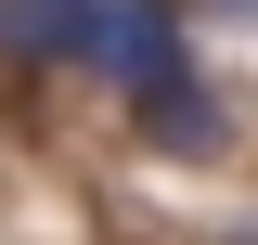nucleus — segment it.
<instances>
[{"instance_id": "obj_1", "label": "nucleus", "mask_w": 258, "mask_h": 245, "mask_svg": "<svg viewBox=\"0 0 258 245\" xmlns=\"http://www.w3.org/2000/svg\"><path fill=\"white\" fill-rule=\"evenodd\" d=\"M91 78H116L129 103H155L181 78V0H103L91 13Z\"/></svg>"}, {"instance_id": "obj_2", "label": "nucleus", "mask_w": 258, "mask_h": 245, "mask_svg": "<svg viewBox=\"0 0 258 245\" xmlns=\"http://www.w3.org/2000/svg\"><path fill=\"white\" fill-rule=\"evenodd\" d=\"M103 0H0V65H91Z\"/></svg>"}, {"instance_id": "obj_3", "label": "nucleus", "mask_w": 258, "mask_h": 245, "mask_svg": "<svg viewBox=\"0 0 258 245\" xmlns=\"http://www.w3.org/2000/svg\"><path fill=\"white\" fill-rule=\"evenodd\" d=\"M142 129H155V142H168V155H207V142H220V103L194 91V78H168V91H155V103H142Z\"/></svg>"}, {"instance_id": "obj_4", "label": "nucleus", "mask_w": 258, "mask_h": 245, "mask_svg": "<svg viewBox=\"0 0 258 245\" xmlns=\"http://www.w3.org/2000/svg\"><path fill=\"white\" fill-rule=\"evenodd\" d=\"M207 13H232V26H258V0H207Z\"/></svg>"}]
</instances>
